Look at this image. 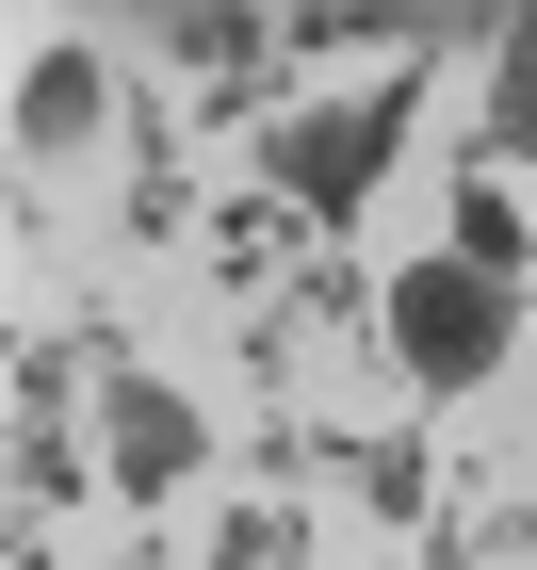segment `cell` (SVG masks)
<instances>
[{
	"instance_id": "obj_7",
	"label": "cell",
	"mask_w": 537,
	"mask_h": 570,
	"mask_svg": "<svg viewBox=\"0 0 537 570\" xmlns=\"http://www.w3.org/2000/svg\"><path fill=\"white\" fill-rule=\"evenodd\" d=\"M212 570H294V505H228V522H212Z\"/></svg>"
},
{
	"instance_id": "obj_2",
	"label": "cell",
	"mask_w": 537,
	"mask_h": 570,
	"mask_svg": "<svg viewBox=\"0 0 537 570\" xmlns=\"http://www.w3.org/2000/svg\"><path fill=\"white\" fill-rule=\"evenodd\" d=\"M375 358H391L424 407H456V392H489L505 358H521V294L473 277V262L440 245V262H407L391 294H375Z\"/></svg>"
},
{
	"instance_id": "obj_5",
	"label": "cell",
	"mask_w": 537,
	"mask_h": 570,
	"mask_svg": "<svg viewBox=\"0 0 537 570\" xmlns=\"http://www.w3.org/2000/svg\"><path fill=\"white\" fill-rule=\"evenodd\" d=\"M537 164V0L521 17H489V98H473V179Z\"/></svg>"
},
{
	"instance_id": "obj_8",
	"label": "cell",
	"mask_w": 537,
	"mask_h": 570,
	"mask_svg": "<svg viewBox=\"0 0 537 570\" xmlns=\"http://www.w3.org/2000/svg\"><path fill=\"white\" fill-rule=\"evenodd\" d=\"M489 554H505V570H537V505H489Z\"/></svg>"
},
{
	"instance_id": "obj_1",
	"label": "cell",
	"mask_w": 537,
	"mask_h": 570,
	"mask_svg": "<svg viewBox=\"0 0 537 570\" xmlns=\"http://www.w3.org/2000/svg\"><path fill=\"white\" fill-rule=\"evenodd\" d=\"M440 49H456V33H440ZM440 49H424V66H440ZM424 66H391V82H358V98H294V115L261 131V179H277L310 228H358L375 179H391V147L424 131Z\"/></svg>"
},
{
	"instance_id": "obj_6",
	"label": "cell",
	"mask_w": 537,
	"mask_h": 570,
	"mask_svg": "<svg viewBox=\"0 0 537 570\" xmlns=\"http://www.w3.org/2000/svg\"><path fill=\"white\" fill-rule=\"evenodd\" d=\"M456 262H473V277H505V294H521V262H537V228L505 213V179H456Z\"/></svg>"
},
{
	"instance_id": "obj_4",
	"label": "cell",
	"mask_w": 537,
	"mask_h": 570,
	"mask_svg": "<svg viewBox=\"0 0 537 570\" xmlns=\"http://www.w3.org/2000/svg\"><path fill=\"white\" fill-rule=\"evenodd\" d=\"M98 131H115V66H98V33H17V179L82 164Z\"/></svg>"
},
{
	"instance_id": "obj_3",
	"label": "cell",
	"mask_w": 537,
	"mask_h": 570,
	"mask_svg": "<svg viewBox=\"0 0 537 570\" xmlns=\"http://www.w3.org/2000/svg\"><path fill=\"white\" fill-rule=\"evenodd\" d=\"M82 392H98V489L115 505H179V489L212 473V407L179 392L163 358H98Z\"/></svg>"
}]
</instances>
